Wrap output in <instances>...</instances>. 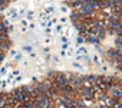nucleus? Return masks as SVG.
I'll return each mask as SVG.
<instances>
[{"mask_svg":"<svg viewBox=\"0 0 122 108\" xmlns=\"http://www.w3.org/2000/svg\"><path fill=\"white\" fill-rule=\"evenodd\" d=\"M115 48H118L119 50H122V38L121 36L115 38Z\"/></svg>","mask_w":122,"mask_h":108,"instance_id":"nucleus-1","label":"nucleus"},{"mask_svg":"<svg viewBox=\"0 0 122 108\" xmlns=\"http://www.w3.org/2000/svg\"><path fill=\"white\" fill-rule=\"evenodd\" d=\"M93 59H95V62H96V64H102V61H101V58H99L98 55H95V56H93Z\"/></svg>","mask_w":122,"mask_h":108,"instance_id":"nucleus-2","label":"nucleus"},{"mask_svg":"<svg viewBox=\"0 0 122 108\" xmlns=\"http://www.w3.org/2000/svg\"><path fill=\"white\" fill-rule=\"evenodd\" d=\"M63 30V25H57L56 26V32H62Z\"/></svg>","mask_w":122,"mask_h":108,"instance_id":"nucleus-3","label":"nucleus"},{"mask_svg":"<svg viewBox=\"0 0 122 108\" xmlns=\"http://www.w3.org/2000/svg\"><path fill=\"white\" fill-rule=\"evenodd\" d=\"M72 65H73V66H75V68H78V69H82V66H81V65H79V64H76V62H73V64H72Z\"/></svg>","mask_w":122,"mask_h":108,"instance_id":"nucleus-4","label":"nucleus"},{"mask_svg":"<svg viewBox=\"0 0 122 108\" xmlns=\"http://www.w3.org/2000/svg\"><path fill=\"white\" fill-rule=\"evenodd\" d=\"M33 16H35V15H33V12H29V13H27V19H32Z\"/></svg>","mask_w":122,"mask_h":108,"instance_id":"nucleus-5","label":"nucleus"},{"mask_svg":"<svg viewBox=\"0 0 122 108\" xmlns=\"http://www.w3.org/2000/svg\"><path fill=\"white\" fill-rule=\"evenodd\" d=\"M60 10L65 13V12H68V7H66V6H62V7H60Z\"/></svg>","mask_w":122,"mask_h":108,"instance_id":"nucleus-6","label":"nucleus"},{"mask_svg":"<svg viewBox=\"0 0 122 108\" xmlns=\"http://www.w3.org/2000/svg\"><path fill=\"white\" fill-rule=\"evenodd\" d=\"M19 59H22V55L19 53V55H16V61H19Z\"/></svg>","mask_w":122,"mask_h":108,"instance_id":"nucleus-7","label":"nucleus"},{"mask_svg":"<svg viewBox=\"0 0 122 108\" xmlns=\"http://www.w3.org/2000/svg\"><path fill=\"white\" fill-rule=\"evenodd\" d=\"M25 49H26V50H32V46H29V45H27V46H25Z\"/></svg>","mask_w":122,"mask_h":108,"instance_id":"nucleus-8","label":"nucleus"}]
</instances>
